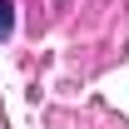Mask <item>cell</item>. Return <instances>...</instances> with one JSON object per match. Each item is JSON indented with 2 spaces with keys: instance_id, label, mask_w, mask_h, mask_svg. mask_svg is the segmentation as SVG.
Segmentation results:
<instances>
[{
  "instance_id": "obj_1",
  "label": "cell",
  "mask_w": 129,
  "mask_h": 129,
  "mask_svg": "<svg viewBox=\"0 0 129 129\" xmlns=\"http://www.w3.org/2000/svg\"><path fill=\"white\" fill-rule=\"evenodd\" d=\"M15 35V0H0V40Z\"/></svg>"
}]
</instances>
